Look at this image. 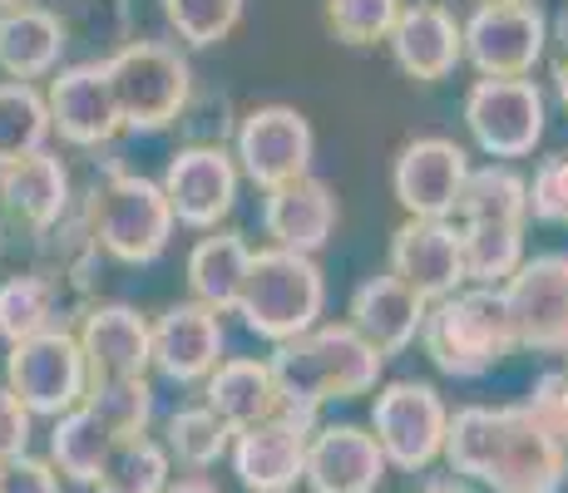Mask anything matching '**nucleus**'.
<instances>
[{
  "label": "nucleus",
  "mask_w": 568,
  "mask_h": 493,
  "mask_svg": "<svg viewBox=\"0 0 568 493\" xmlns=\"http://www.w3.org/2000/svg\"><path fill=\"white\" fill-rule=\"evenodd\" d=\"M445 464L489 493H559L568 449L534 420L529 404H465L445 424Z\"/></svg>",
  "instance_id": "nucleus-1"
},
{
  "label": "nucleus",
  "mask_w": 568,
  "mask_h": 493,
  "mask_svg": "<svg viewBox=\"0 0 568 493\" xmlns=\"http://www.w3.org/2000/svg\"><path fill=\"white\" fill-rule=\"evenodd\" d=\"M272 380H277L282 410L322 414L332 400H356V394L376 390L381 356L371 350L352 326H312L297 341H282L267 360Z\"/></svg>",
  "instance_id": "nucleus-2"
},
{
  "label": "nucleus",
  "mask_w": 568,
  "mask_h": 493,
  "mask_svg": "<svg viewBox=\"0 0 568 493\" xmlns=\"http://www.w3.org/2000/svg\"><path fill=\"white\" fill-rule=\"evenodd\" d=\"M420 346L440 376L475 380L485 370H495L515 350V331H509L499 287H460L445 301H430L420 321Z\"/></svg>",
  "instance_id": "nucleus-3"
},
{
  "label": "nucleus",
  "mask_w": 568,
  "mask_h": 493,
  "mask_svg": "<svg viewBox=\"0 0 568 493\" xmlns=\"http://www.w3.org/2000/svg\"><path fill=\"white\" fill-rule=\"evenodd\" d=\"M84 223L94 233V247L104 257L124 261V267H149L169 251L173 237V213L169 197L154 178L129 168H109L100 183H94L90 203H84Z\"/></svg>",
  "instance_id": "nucleus-4"
},
{
  "label": "nucleus",
  "mask_w": 568,
  "mask_h": 493,
  "mask_svg": "<svg viewBox=\"0 0 568 493\" xmlns=\"http://www.w3.org/2000/svg\"><path fill=\"white\" fill-rule=\"evenodd\" d=\"M322 306H326V277L312 257H297V251L282 247L253 251L243 296H237V316H243V326L253 336L272 346L297 341L316 326Z\"/></svg>",
  "instance_id": "nucleus-5"
},
{
  "label": "nucleus",
  "mask_w": 568,
  "mask_h": 493,
  "mask_svg": "<svg viewBox=\"0 0 568 493\" xmlns=\"http://www.w3.org/2000/svg\"><path fill=\"white\" fill-rule=\"evenodd\" d=\"M109 90H114L119 124L134 129V134H163V129L179 124L183 104L193 99V70L179 54V45H163V40H134V45H119L104 60Z\"/></svg>",
  "instance_id": "nucleus-6"
},
{
  "label": "nucleus",
  "mask_w": 568,
  "mask_h": 493,
  "mask_svg": "<svg viewBox=\"0 0 568 493\" xmlns=\"http://www.w3.org/2000/svg\"><path fill=\"white\" fill-rule=\"evenodd\" d=\"M6 390L26 404V414H45V420H60V414L80 410L84 390H90V376H84V356L74 331L54 326V331L36 336V341L10 346L6 356Z\"/></svg>",
  "instance_id": "nucleus-7"
},
{
  "label": "nucleus",
  "mask_w": 568,
  "mask_h": 493,
  "mask_svg": "<svg viewBox=\"0 0 568 493\" xmlns=\"http://www.w3.org/2000/svg\"><path fill=\"white\" fill-rule=\"evenodd\" d=\"M445 424H450V410H445L440 390L425 380H390L371 410V434H376L381 454L390 469H406V474H425L440 459Z\"/></svg>",
  "instance_id": "nucleus-8"
},
{
  "label": "nucleus",
  "mask_w": 568,
  "mask_h": 493,
  "mask_svg": "<svg viewBox=\"0 0 568 493\" xmlns=\"http://www.w3.org/2000/svg\"><path fill=\"white\" fill-rule=\"evenodd\" d=\"M499 296H505L515 346L568 360V251H539L519 261Z\"/></svg>",
  "instance_id": "nucleus-9"
},
{
  "label": "nucleus",
  "mask_w": 568,
  "mask_h": 493,
  "mask_svg": "<svg viewBox=\"0 0 568 493\" xmlns=\"http://www.w3.org/2000/svg\"><path fill=\"white\" fill-rule=\"evenodd\" d=\"M549 50V20L534 0L524 6H479L460 25V60L479 80H524Z\"/></svg>",
  "instance_id": "nucleus-10"
},
{
  "label": "nucleus",
  "mask_w": 568,
  "mask_h": 493,
  "mask_svg": "<svg viewBox=\"0 0 568 493\" xmlns=\"http://www.w3.org/2000/svg\"><path fill=\"white\" fill-rule=\"evenodd\" d=\"M312 158H316V134L302 109L262 104L237 124L233 163L262 193L287 188V183H297V178H312Z\"/></svg>",
  "instance_id": "nucleus-11"
},
{
  "label": "nucleus",
  "mask_w": 568,
  "mask_h": 493,
  "mask_svg": "<svg viewBox=\"0 0 568 493\" xmlns=\"http://www.w3.org/2000/svg\"><path fill=\"white\" fill-rule=\"evenodd\" d=\"M465 129L489 158H524L544 138V94L534 80H475L465 94Z\"/></svg>",
  "instance_id": "nucleus-12"
},
{
  "label": "nucleus",
  "mask_w": 568,
  "mask_h": 493,
  "mask_svg": "<svg viewBox=\"0 0 568 493\" xmlns=\"http://www.w3.org/2000/svg\"><path fill=\"white\" fill-rule=\"evenodd\" d=\"M316 434V414L302 410H277L272 420L237 430L227 444L233 474L247 493H292L307 464V440Z\"/></svg>",
  "instance_id": "nucleus-13"
},
{
  "label": "nucleus",
  "mask_w": 568,
  "mask_h": 493,
  "mask_svg": "<svg viewBox=\"0 0 568 493\" xmlns=\"http://www.w3.org/2000/svg\"><path fill=\"white\" fill-rule=\"evenodd\" d=\"M237 163L227 148H199V144H183L163 168V197H169V213L173 223L183 227H199V233H217L227 213L237 203Z\"/></svg>",
  "instance_id": "nucleus-14"
},
{
  "label": "nucleus",
  "mask_w": 568,
  "mask_h": 493,
  "mask_svg": "<svg viewBox=\"0 0 568 493\" xmlns=\"http://www.w3.org/2000/svg\"><path fill=\"white\" fill-rule=\"evenodd\" d=\"M390 277L406 281L425 306L465 287L460 227L450 217H406L390 237Z\"/></svg>",
  "instance_id": "nucleus-15"
},
{
  "label": "nucleus",
  "mask_w": 568,
  "mask_h": 493,
  "mask_svg": "<svg viewBox=\"0 0 568 493\" xmlns=\"http://www.w3.org/2000/svg\"><path fill=\"white\" fill-rule=\"evenodd\" d=\"M45 109H50V134H60L74 148H104L124 129L119 124L104 60L64 64L45 90Z\"/></svg>",
  "instance_id": "nucleus-16"
},
{
  "label": "nucleus",
  "mask_w": 568,
  "mask_h": 493,
  "mask_svg": "<svg viewBox=\"0 0 568 493\" xmlns=\"http://www.w3.org/2000/svg\"><path fill=\"white\" fill-rule=\"evenodd\" d=\"M223 360V316L199 301H179L149 326V366L173 386L207 380Z\"/></svg>",
  "instance_id": "nucleus-17"
},
{
  "label": "nucleus",
  "mask_w": 568,
  "mask_h": 493,
  "mask_svg": "<svg viewBox=\"0 0 568 493\" xmlns=\"http://www.w3.org/2000/svg\"><path fill=\"white\" fill-rule=\"evenodd\" d=\"M465 173L469 153L455 138H415L400 148L396 168H390V188L410 217H450L455 197L465 188Z\"/></svg>",
  "instance_id": "nucleus-18"
},
{
  "label": "nucleus",
  "mask_w": 568,
  "mask_h": 493,
  "mask_svg": "<svg viewBox=\"0 0 568 493\" xmlns=\"http://www.w3.org/2000/svg\"><path fill=\"white\" fill-rule=\"evenodd\" d=\"M386 454H381L376 434L362 424H316L307 440V479L312 493H376L386 479Z\"/></svg>",
  "instance_id": "nucleus-19"
},
{
  "label": "nucleus",
  "mask_w": 568,
  "mask_h": 493,
  "mask_svg": "<svg viewBox=\"0 0 568 493\" xmlns=\"http://www.w3.org/2000/svg\"><path fill=\"white\" fill-rule=\"evenodd\" d=\"M90 386L100 380H139L149 370V321L124 301L90 306L74 331Z\"/></svg>",
  "instance_id": "nucleus-20"
},
{
  "label": "nucleus",
  "mask_w": 568,
  "mask_h": 493,
  "mask_svg": "<svg viewBox=\"0 0 568 493\" xmlns=\"http://www.w3.org/2000/svg\"><path fill=\"white\" fill-rule=\"evenodd\" d=\"M70 213V173L54 153H30V158L0 168V223L20 227L26 237L50 233Z\"/></svg>",
  "instance_id": "nucleus-21"
},
{
  "label": "nucleus",
  "mask_w": 568,
  "mask_h": 493,
  "mask_svg": "<svg viewBox=\"0 0 568 493\" xmlns=\"http://www.w3.org/2000/svg\"><path fill=\"white\" fill-rule=\"evenodd\" d=\"M262 227H267L272 247L316 257L336 233V193L322 178H297L287 188H272L262 203Z\"/></svg>",
  "instance_id": "nucleus-22"
},
{
  "label": "nucleus",
  "mask_w": 568,
  "mask_h": 493,
  "mask_svg": "<svg viewBox=\"0 0 568 493\" xmlns=\"http://www.w3.org/2000/svg\"><path fill=\"white\" fill-rule=\"evenodd\" d=\"M420 321H425V301L415 296L406 281L386 277H366L362 287L352 291V331L376 350L381 360L386 356H400L415 336H420Z\"/></svg>",
  "instance_id": "nucleus-23"
},
{
  "label": "nucleus",
  "mask_w": 568,
  "mask_h": 493,
  "mask_svg": "<svg viewBox=\"0 0 568 493\" xmlns=\"http://www.w3.org/2000/svg\"><path fill=\"white\" fill-rule=\"evenodd\" d=\"M386 40H390L396 64L420 84L445 80V74L460 64V20H455L445 6H430V0L400 10Z\"/></svg>",
  "instance_id": "nucleus-24"
},
{
  "label": "nucleus",
  "mask_w": 568,
  "mask_h": 493,
  "mask_svg": "<svg viewBox=\"0 0 568 493\" xmlns=\"http://www.w3.org/2000/svg\"><path fill=\"white\" fill-rule=\"evenodd\" d=\"M70 45L64 20L45 6H10L0 10V74L16 84H36L60 70V54Z\"/></svg>",
  "instance_id": "nucleus-25"
},
{
  "label": "nucleus",
  "mask_w": 568,
  "mask_h": 493,
  "mask_svg": "<svg viewBox=\"0 0 568 493\" xmlns=\"http://www.w3.org/2000/svg\"><path fill=\"white\" fill-rule=\"evenodd\" d=\"M203 404L227 424V430H253V424L272 420L282 410V394H277V380H272L267 360H217V370L207 376V390H203Z\"/></svg>",
  "instance_id": "nucleus-26"
},
{
  "label": "nucleus",
  "mask_w": 568,
  "mask_h": 493,
  "mask_svg": "<svg viewBox=\"0 0 568 493\" xmlns=\"http://www.w3.org/2000/svg\"><path fill=\"white\" fill-rule=\"evenodd\" d=\"M100 257L104 251L94 247V233H90V223H84V207L70 203V213H64L50 233L36 237V267L30 271H36L40 281H50L54 296H60V287L84 296L94 287V277H100Z\"/></svg>",
  "instance_id": "nucleus-27"
},
{
  "label": "nucleus",
  "mask_w": 568,
  "mask_h": 493,
  "mask_svg": "<svg viewBox=\"0 0 568 493\" xmlns=\"http://www.w3.org/2000/svg\"><path fill=\"white\" fill-rule=\"evenodd\" d=\"M247 267H253V247L243 243V233H213L189 251V291L193 301L207 306L213 316L237 311Z\"/></svg>",
  "instance_id": "nucleus-28"
},
{
  "label": "nucleus",
  "mask_w": 568,
  "mask_h": 493,
  "mask_svg": "<svg viewBox=\"0 0 568 493\" xmlns=\"http://www.w3.org/2000/svg\"><path fill=\"white\" fill-rule=\"evenodd\" d=\"M450 217H460V223H524L529 217V183L509 163L469 168Z\"/></svg>",
  "instance_id": "nucleus-29"
},
{
  "label": "nucleus",
  "mask_w": 568,
  "mask_h": 493,
  "mask_svg": "<svg viewBox=\"0 0 568 493\" xmlns=\"http://www.w3.org/2000/svg\"><path fill=\"white\" fill-rule=\"evenodd\" d=\"M119 440L104 430L100 420H94L90 410H70L54 420L50 430V469L60 479H70V484H94V474L104 469L109 449H114Z\"/></svg>",
  "instance_id": "nucleus-30"
},
{
  "label": "nucleus",
  "mask_w": 568,
  "mask_h": 493,
  "mask_svg": "<svg viewBox=\"0 0 568 493\" xmlns=\"http://www.w3.org/2000/svg\"><path fill=\"white\" fill-rule=\"evenodd\" d=\"M465 251V281L505 287L524 261V223H455Z\"/></svg>",
  "instance_id": "nucleus-31"
},
{
  "label": "nucleus",
  "mask_w": 568,
  "mask_h": 493,
  "mask_svg": "<svg viewBox=\"0 0 568 493\" xmlns=\"http://www.w3.org/2000/svg\"><path fill=\"white\" fill-rule=\"evenodd\" d=\"M60 296H54L50 281H40L36 271H16V277L0 281V341L20 346L36 341L60 326Z\"/></svg>",
  "instance_id": "nucleus-32"
},
{
  "label": "nucleus",
  "mask_w": 568,
  "mask_h": 493,
  "mask_svg": "<svg viewBox=\"0 0 568 493\" xmlns=\"http://www.w3.org/2000/svg\"><path fill=\"white\" fill-rule=\"evenodd\" d=\"M50 138V109L36 84L0 80V168L40 153Z\"/></svg>",
  "instance_id": "nucleus-33"
},
{
  "label": "nucleus",
  "mask_w": 568,
  "mask_h": 493,
  "mask_svg": "<svg viewBox=\"0 0 568 493\" xmlns=\"http://www.w3.org/2000/svg\"><path fill=\"white\" fill-rule=\"evenodd\" d=\"M173 459L163 454L159 440L139 434V440H119L109 449L104 469L94 474V493H163L173 484Z\"/></svg>",
  "instance_id": "nucleus-34"
},
{
  "label": "nucleus",
  "mask_w": 568,
  "mask_h": 493,
  "mask_svg": "<svg viewBox=\"0 0 568 493\" xmlns=\"http://www.w3.org/2000/svg\"><path fill=\"white\" fill-rule=\"evenodd\" d=\"M233 444V430L217 420L207 404H183L163 424V454L179 459L183 469H213Z\"/></svg>",
  "instance_id": "nucleus-35"
},
{
  "label": "nucleus",
  "mask_w": 568,
  "mask_h": 493,
  "mask_svg": "<svg viewBox=\"0 0 568 493\" xmlns=\"http://www.w3.org/2000/svg\"><path fill=\"white\" fill-rule=\"evenodd\" d=\"M84 410H90L114 440H139V434H149V420H154V386H149V376L100 380V386L84 390Z\"/></svg>",
  "instance_id": "nucleus-36"
},
{
  "label": "nucleus",
  "mask_w": 568,
  "mask_h": 493,
  "mask_svg": "<svg viewBox=\"0 0 568 493\" xmlns=\"http://www.w3.org/2000/svg\"><path fill=\"white\" fill-rule=\"evenodd\" d=\"M247 0H163V20L173 25V35L193 50H207L217 40H227L243 20Z\"/></svg>",
  "instance_id": "nucleus-37"
},
{
  "label": "nucleus",
  "mask_w": 568,
  "mask_h": 493,
  "mask_svg": "<svg viewBox=\"0 0 568 493\" xmlns=\"http://www.w3.org/2000/svg\"><path fill=\"white\" fill-rule=\"evenodd\" d=\"M400 0H326V25L346 45H376L390 35Z\"/></svg>",
  "instance_id": "nucleus-38"
},
{
  "label": "nucleus",
  "mask_w": 568,
  "mask_h": 493,
  "mask_svg": "<svg viewBox=\"0 0 568 493\" xmlns=\"http://www.w3.org/2000/svg\"><path fill=\"white\" fill-rule=\"evenodd\" d=\"M529 213L539 223L568 227V153H554V158L539 163V173L529 183Z\"/></svg>",
  "instance_id": "nucleus-39"
},
{
  "label": "nucleus",
  "mask_w": 568,
  "mask_h": 493,
  "mask_svg": "<svg viewBox=\"0 0 568 493\" xmlns=\"http://www.w3.org/2000/svg\"><path fill=\"white\" fill-rule=\"evenodd\" d=\"M534 410V420L554 434L564 449H568V366L564 370H549V376L534 386V394L524 400Z\"/></svg>",
  "instance_id": "nucleus-40"
},
{
  "label": "nucleus",
  "mask_w": 568,
  "mask_h": 493,
  "mask_svg": "<svg viewBox=\"0 0 568 493\" xmlns=\"http://www.w3.org/2000/svg\"><path fill=\"white\" fill-rule=\"evenodd\" d=\"M0 493H60V474L50 469V459L20 454L0 464Z\"/></svg>",
  "instance_id": "nucleus-41"
},
{
  "label": "nucleus",
  "mask_w": 568,
  "mask_h": 493,
  "mask_svg": "<svg viewBox=\"0 0 568 493\" xmlns=\"http://www.w3.org/2000/svg\"><path fill=\"white\" fill-rule=\"evenodd\" d=\"M30 454V414L6 386H0V464Z\"/></svg>",
  "instance_id": "nucleus-42"
},
{
  "label": "nucleus",
  "mask_w": 568,
  "mask_h": 493,
  "mask_svg": "<svg viewBox=\"0 0 568 493\" xmlns=\"http://www.w3.org/2000/svg\"><path fill=\"white\" fill-rule=\"evenodd\" d=\"M415 493H475V489H469L465 479H455V474H435V479H425Z\"/></svg>",
  "instance_id": "nucleus-43"
},
{
  "label": "nucleus",
  "mask_w": 568,
  "mask_h": 493,
  "mask_svg": "<svg viewBox=\"0 0 568 493\" xmlns=\"http://www.w3.org/2000/svg\"><path fill=\"white\" fill-rule=\"evenodd\" d=\"M163 493H223V489H217V484H207L203 474H189V479H179V484H169Z\"/></svg>",
  "instance_id": "nucleus-44"
},
{
  "label": "nucleus",
  "mask_w": 568,
  "mask_h": 493,
  "mask_svg": "<svg viewBox=\"0 0 568 493\" xmlns=\"http://www.w3.org/2000/svg\"><path fill=\"white\" fill-rule=\"evenodd\" d=\"M554 90H559V104L568 109V60L554 64Z\"/></svg>",
  "instance_id": "nucleus-45"
},
{
  "label": "nucleus",
  "mask_w": 568,
  "mask_h": 493,
  "mask_svg": "<svg viewBox=\"0 0 568 493\" xmlns=\"http://www.w3.org/2000/svg\"><path fill=\"white\" fill-rule=\"evenodd\" d=\"M485 6H524V0H485Z\"/></svg>",
  "instance_id": "nucleus-46"
},
{
  "label": "nucleus",
  "mask_w": 568,
  "mask_h": 493,
  "mask_svg": "<svg viewBox=\"0 0 568 493\" xmlns=\"http://www.w3.org/2000/svg\"><path fill=\"white\" fill-rule=\"evenodd\" d=\"M10 6H26V0H0V10H10Z\"/></svg>",
  "instance_id": "nucleus-47"
},
{
  "label": "nucleus",
  "mask_w": 568,
  "mask_h": 493,
  "mask_svg": "<svg viewBox=\"0 0 568 493\" xmlns=\"http://www.w3.org/2000/svg\"><path fill=\"white\" fill-rule=\"evenodd\" d=\"M0 247H6V223H0Z\"/></svg>",
  "instance_id": "nucleus-48"
}]
</instances>
